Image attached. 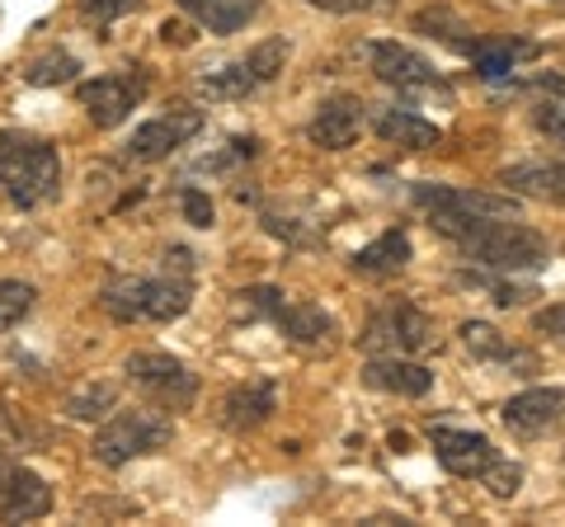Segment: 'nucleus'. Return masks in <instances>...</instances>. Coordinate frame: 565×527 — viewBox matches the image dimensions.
<instances>
[{
  "label": "nucleus",
  "mask_w": 565,
  "mask_h": 527,
  "mask_svg": "<svg viewBox=\"0 0 565 527\" xmlns=\"http://www.w3.org/2000/svg\"><path fill=\"white\" fill-rule=\"evenodd\" d=\"M161 39L166 43H189V33H184V24H161Z\"/></svg>",
  "instance_id": "f704fd0d"
},
{
  "label": "nucleus",
  "mask_w": 565,
  "mask_h": 527,
  "mask_svg": "<svg viewBox=\"0 0 565 527\" xmlns=\"http://www.w3.org/2000/svg\"><path fill=\"white\" fill-rule=\"evenodd\" d=\"M415 203L434 217L438 232H452L457 222H476V217H519L514 193H486L457 184H415Z\"/></svg>",
  "instance_id": "423d86ee"
},
{
  "label": "nucleus",
  "mask_w": 565,
  "mask_h": 527,
  "mask_svg": "<svg viewBox=\"0 0 565 527\" xmlns=\"http://www.w3.org/2000/svg\"><path fill=\"white\" fill-rule=\"evenodd\" d=\"M377 132H382V142H392V147H401V151H429V147L444 142L438 122L419 118V114H411V109H382Z\"/></svg>",
  "instance_id": "412c9836"
},
{
  "label": "nucleus",
  "mask_w": 565,
  "mask_h": 527,
  "mask_svg": "<svg viewBox=\"0 0 565 527\" xmlns=\"http://www.w3.org/2000/svg\"><path fill=\"white\" fill-rule=\"evenodd\" d=\"M241 297H245V306H250V311L269 315V321L288 340L307 344V348H330L334 344V321L316 302H292V297H282L278 288H250Z\"/></svg>",
  "instance_id": "6e6552de"
},
{
  "label": "nucleus",
  "mask_w": 565,
  "mask_h": 527,
  "mask_svg": "<svg viewBox=\"0 0 565 527\" xmlns=\"http://www.w3.org/2000/svg\"><path fill=\"white\" fill-rule=\"evenodd\" d=\"M359 344H363V354H373V358L424 354V348L434 344V315L419 311L415 302H405V297H392V302H382L373 315H367Z\"/></svg>",
  "instance_id": "39448f33"
},
{
  "label": "nucleus",
  "mask_w": 565,
  "mask_h": 527,
  "mask_svg": "<svg viewBox=\"0 0 565 527\" xmlns=\"http://www.w3.org/2000/svg\"><path fill=\"white\" fill-rule=\"evenodd\" d=\"M448 240L462 245V255L476 259L490 273H537L546 269V236H537L533 226H523L519 217H476V222H457Z\"/></svg>",
  "instance_id": "f257e3e1"
},
{
  "label": "nucleus",
  "mask_w": 565,
  "mask_h": 527,
  "mask_svg": "<svg viewBox=\"0 0 565 527\" xmlns=\"http://www.w3.org/2000/svg\"><path fill=\"white\" fill-rule=\"evenodd\" d=\"M359 128H363V104L349 99V95H340V99H326L321 109H316L307 137H311V142L321 147V151H344V147H353Z\"/></svg>",
  "instance_id": "dca6fc26"
},
{
  "label": "nucleus",
  "mask_w": 565,
  "mask_h": 527,
  "mask_svg": "<svg viewBox=\"0 0 565 527\" xmlns=\"http://www.w3.org/2000/svg\"><path fill=\"white\" fill-rule=\"evenodd\" d=\"M476 62V72L486 80H500L509 76L523 57H537V43H523V39H471V43H457Z\"/></svg>",
  "instance_id": "6ab92c4d"
},
{
  "label": "nucleus",
  "mask_w": 565,
  "mask_h": 527,
  "mask_svg": "<svg viewBox=\"0 0 565 527\" xmlns=\"http://www.w3.org/2000/svg\"><path fill=\"white\" fill-rule=\"evenodd\" d=\"M486 485H490V495L494 499H514L519 495V485H523V466H509V462H500L486 476Z\"/></svg>",
  "instance_id": "c85d7f7f"
},
{
  "label": "nucleus",
  "mask_w": 565,
  "mask_h": 527,
  "mask_svg": "<svg viewBox=\"0 0 565 527\" xmlns=\"http://www.w3.org/2000/svg\"><path fill=\"white\" fill-rule=\"evenodd\" d=\"M33 297L39 292H33L29 283H20V278H0V335L14 330L33 311Z\"/></svg>",
  "instance_id": "a878e982"
},
{
  "label": "nucleus",
  "mask_w": 565,
  "mask_h": 527,
  "mask_svg": "<svg viewBox=\"0 0 565 527\" xmlns=\"http://www.w3.org/2000/svg\"><path fill=\"white\" fill-rule=\"evenodd\" d=\"M405 264H411V236L386 232V236H377L373 245H363V250L353 255V273L359 278H392V273L405 269Z\"/></svg>",
  "instance_id": "4be33fe9"
},
{
  "label": "nucleus",
  "mask_w": 565,
  "mask_h": 527,
  "mask_svg": "<svg viewBox=\"0 0 565 527\" xmlns=\"http://www.w3.org/2000/svg\"><path fill=\"white\" fill-rule=\"evenodd\" d=\"M500 184L519 198L537 203H565V161H523L500 174Z\"/></svg>",
  "instance_id": "a211bd4d"
},
{
  "label": "nucleus",
  "mask_w": 565,
  "mask_h": 527,
  "mask_svg": "<svg viewBox=\"0 0 565 527\" xmlns=\"http://www.w3.org/2000/svg\"><path fill=\"white\" fill-rule=\"evenodd\" d=\"M47 508H52V485L0 448V518L33 523V518H43Z\"/></svg>",
  "instance_id": "9b49d317"
},
{
  "label": "nucleus",
  "mask_w": 565,
  "mask_h": 527,
  "mask_svg": "<svg viewBox=\"0 0 565 527\" xmlns=\"http://www.w3.org/2000/svg\"><path fill=\"white\" fill-rule=\"evenodd\" d=\"M373 72H377L382 85H392L396 95H411V99H434V95H444V99H448L444 76H438L434 66L419 57V52L401 47V43H373Z\"/></svg>",
  "instance_id": "9d476101"
},
{
  "label": "nucleus",
  "mask_w": 565,
  "mask_h": 527,
  "mask_svg": "<svg viewBox=\"0 0 565 527\" xmlns=\"http://www.w3.org/2000/svg\"><path fill=\"white\" fill-rule=\"evenodd\" d=\"M199 132H203V114H199V109H170V114H161V118L141 122V128L128 137L122 155H128V161L151 165V161H166L170 151H180L189 137H199Z\"/></svg>",
  "instance_id": "ddd939ff"
},
{
  "label": "nucleus",
  "mask_w": 565,
  "mask_h": 527,
  "mask_svg": "<svg viewBox=\"0 0 565 527\" xmlns=\"http://www.w3.org/2000/svg\"><path fill=\"white\" fill-rule=\"evenodd\" d=\"M533 330H537L542 340H552V344L565 348V302H561V306H542V311L533 315Z\"/></svg>",
  "instance_id": "c756f323"
},
{
  "label": "nucleus",
  "mask_w": 565,
  "mask_h": 527,
  "mask_svg": "<svg viewBox=\"0 0 565 527\" xmlns=\"http://www.w3.org/2000/svg\"><path fill=\"white\" fill-rule=\"evenodd\" d=\"M282 62H288V39H269V43H259L255 52H245V66L255 72L259 85H269L282 72Z\"/></svg>",
  "instance_id": "bb28decb"
},
{
  "label": "nucleus",
  "mask_w": 565,
  "mask_h": 527,
  "mask_svg": "<svg viewBox=\"0 0 565 527\" xmlns=\"http://www.w3.org/2000/svg\"><path fill=\"white\" fill-rule=\"evenodd\" d=\"M504 429L519 438H537L546 429H556L565 419V386H533V391H519L504 400Z\"/></svg>",
  "instance_id": "4468645a"
},
{
  "label": "nucleus",
  "mask_w": 565,
  "mask_h": 527,
  "mask_svg": "<svg viewBox=\"0 0 565 527\" xmlns=\"http://www.w3.org/2000/svg\"><path fill=\"white\" fill-rule=\"evenodd\" d=\"M316 10H330V14H359V10H373L377 0H307Z\"/></svg>",
  "instance_id": "72a5a7b5"
},
{
  "label": "nucleus",
  "mask_w": 565,
  "mask_h": 527,
  "mask_svg": "<svg viewBox=\"0 0 565 527\" xmlns=\"http://www.w3.org/2000/svg\"><path fill=\"white\" fill-rule=\"evenodd\" d=\"M199 90L207 95V99H245L250 90H259V80H255V72L245 66V57L241 62H232V66H222V72H207L203 80H199Z\"/></svg>",
  "instance_id": "b1692460"
},
{
  "label": "nucleus",
  "mask_w": 565,
  "mask_h": 527,
  "mask_svg": "<svg viewBox=\"0 0 565 527\" xmlns=\"http://www.w3.org/2000/svg\"><path fill=\"white\" fill-rule=\"evenodd\" d=\"M122 373L156 410H189L199 400V377L170 354H132L122 363Z\"/></svg>",
  "instance_id": "0eeeda50"
},
{
  "label": "nucleus",
  "mask_w": 565,
  "mask_h": 527,
  "mask_svg": "<svg viewBox=\"0 0 565 527\" xmlns=\"http://www.w3.org/2000/svg\"><path fill=\"white\" fill-rule=\"evenodd\" d=\"M170 438H174V424L161 410H118L109 424L95 433L90 456L99 466H128L137 456L170 448Z\"/></svg>",
  "instance_id": "20e7f679"
},
{
  "label": "nucleus",
  "mask_w": 565,
  "mask_h": 527,
  "mask_svg": "<svg viewBox=\"0 0 565 527\" xmlns=\"http://www.w3.org/2000/svg\"><path fill=\"white\" fill-rule=\"evenodd\" d=\"M363 381L373 386V391L415 400V396H429L434 373L424 363H411V358H401V354H386V358H373V363L363 367Z\"/></svg>",
  "instance_id": "f3484780"
},
{
  "label": "nucleus",
  "mask_w": 565,
  "mask_h": 527,
  "mask_svg": "<svg viewBox=\"0 0 565 527\" xmlns=\"http://www.w3.org/2000/svg\"><path fill=\"white\" fill-rule=\"evenodd\" d=\"M189 250H174V264H166V273L156 278H118L104 288V311L114 321H180L193 302V278H189Z\"/></svg>",
  "instance_id": "f03ea898"
},
{
  "label": "nucleus",
  "mask_w": 565,
  "mask_h": 527,
  "mask_svg": "<svg viewBox=\"0 0 565 527\" xmlns=\"http://www.w3.org/2000/svg\"><path fill=\"white\" fill-rule=\"evenodd\" d=\"M274 410H278L274 381L250 377V381H241V386H232V391H226V400H222V424L236 429V433H250V429H259Z\"/></svg>",
  "instance_id": "2eb2a0df"
},
{
  "label": "nucleus",
  "mask_w": 565,
  "mask_h": 527,
  "mask_svg": "<svg viewBox=\"0 0 565 527\" xmlns=\"http://www.w3.org/2000/svg\"><path fill=\"white\" fill-rule=\"evenodd\" d=\"M147 90H151L147 72H141V66H128V72H109V76L85 80L76 95H81V109L90 114L95 128H118V122L147 99Z\"/></svg>",
  "instance_id": "1a4fd4ad"
},
{
  "label": "nucleus",
  "mask_w": 565,
  "mask_h": 527,
  "mask_svg": "<svg viewBox=\"0 0 565 527\" xmlns=\"http://www.w3.org/2000/svg\"><path fill=\"white\" fill-rule=\"evenodd\" d=\"M114 400H118V386L114 381H85L81 391L66 396V415L71 419H99V415L114 410Z\"/></svg>",
  "instance_id": "393cba45"
},
{
  "label": "nucleus",
  "mask_w": 565,
  "mask_h": 527,
  "mask_svg": "<svg viewBox=\"0 0 565 527\" xmlns=\"http://www.w3.org/2000/svg\"><path fill=\"white\" fill-rule=\"evenodd\" d=\"M429 448L438 462H444V471H452V476H462V481H486L490 471L504 462L486 433H467V429L438 424V429H429Z\"/></svg>",
  "instance_id": "f8f14e48"
},
{
  "label": "nucleus",
  "mask_w": 565,
  "mask_h": 527,
  "mask_svg": "<svg viewBox=\"0 0 565 527\" xmlns=\"http://www.w3.org/2000/svg\"><path fill=\"white\" fill-rule=\"evenodd\" d=\"M24 76H29V85H62V80L76 76V57H66V52H52V57L33 62Z\"/></svg>",
  "instance_id": "cd10ccee"
},
{
  "label": "nucleus",
  "mask_w": 565,
  "mask_h": 527,
  "mask_svg": "<svg viewBox=\"0 0 565 527\" xmlns=\"http://www.w3.org/2000/svg\"><path fill=\"white\" fill-rule=\"evenodd\" d=\"M0 189L14 207H39L62 189V155L33 132H0Z\"/></svg>",
  "instance_id": "7ed1b4c3"
},
{
  "label": "nucleus",
  "mask_w": 565,
  "mask_h": 527,
  "mask_svg": "<svg viewBox=\"0 0 565 527\" xmlns=\"http://www.w3.org/2000/svg\"><path fill=\"white\" fill-rule=\"evenodd\" d=\"M537 128L565 147V109H561V104H542V109H537Z\"/></svg>",
  "instance_id": "473e14b6"
},
{
  "label": "nucleus",
  "mask_w": 565,
  "mask_h": 527,
  "mask_svg": "<svg viewBox=\"0 0 565 527\" xmlns=\"http://www.w3.org/2000/svg\"><path fill=\"white\" fill-rule=\"evenodd\" d=\"M457 335H462V344H467L471 358H481V363H504V367H523V373H533V358L519 354V348L509 344L500 330H490L486 321H467L462 330H457Z\"/></svg>",
  "instance_id": "5701e85b"
},
{
  "label": "nucleus",
  "mask_w": 565,
  "mask_h": 527,
  "mask_svg": "<svg viewBox=\"0 0 565 527\" xmlns=\"http://www.w3.org/2000/svg\"><path fill=\"white\" fill-rule=\"evenodd\" d=\"M189 20H199L207 33H241L259 14L264 0H174Z\"/></svg>",
  "instance_id": "aec40b11"
},
{
  "label": "nucleus",
  "mask_w": 565,
  "mask_h": 527,
  "mask_svg": "<svg viewBox=\"0 0 565 527\" xmlns=\"http://www.w3.org/2000/svg\"><path fill=\"white\" fill-rule=\"evenodd\" d=\"M81 6H85V14H95V20H99V24H114V20H118V14H128V10H137V6H141V0H81Z\"/></svg>",
  "instance_id": "7c9ffc66"
},
{
  "label": "nucleus",
  "mask_w": 565,
  "mask_h": 527,
  "mask_svg": "<svg viewBox=\"0 0 565 527\" xmlns=\"http://www.w3.org/2000/svg\"><path fill=\"white\" fill-rule=\"evenodd\" d=\"M184 217L193 226H212V203H207L203 189H184Z\"/></svg>",
  "instance_id": "2f4dec72"
}]
</instances>
